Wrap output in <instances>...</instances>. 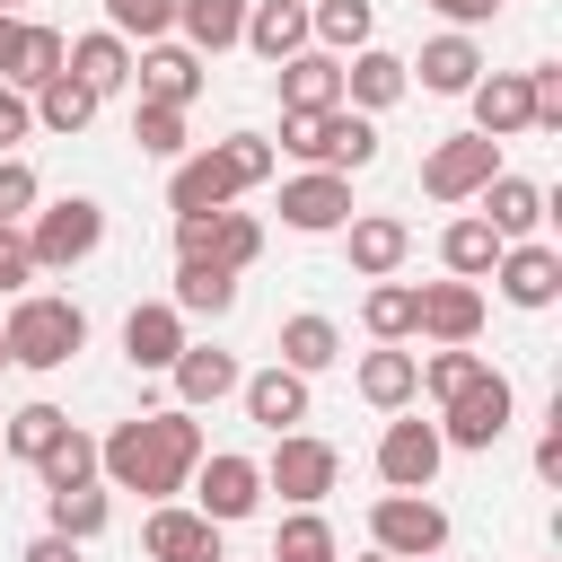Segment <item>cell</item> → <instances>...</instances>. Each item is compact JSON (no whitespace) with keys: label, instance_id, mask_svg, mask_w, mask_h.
<instances>
[{"label":"cell","instance_id":"ab89813d","mask_svg":"<svg viewBox=\"0 0 562 562\" xmlns=\"http://www.w3.org/2000/svg\"><path fill=\"white\" fill-rule=\"evenodd\" d=\"M61 430H70V413H61V404H18V413H9V457H26V465H35Z\"/></svg>","mask_w":562,"mask_h":562},{"label":"cell","instance_id":"bcb514c9","mask_svg":"<svg viewBox=\"0 0 562 562\" xmlns=\"http://www.w3.org/2000/svg\"><path fill=\"white\" fill-rule=\"evenodd\" d=\"M35 281V255H26V228L0 220V290H26Z\"/></svg>","mask_w":562,"mask_h":562},{"label":"cell","instance_id":"c3c4849f","mask_svg":"<svg viewBox=\"0 0 562 562\" xmlns=\"http://www.w3.org/2000/svg\"><path fill=\"white\" fill-rule=\"evenodd\" d=\"M26 123H35V105H26V88H9V79H0V158H9L18 140H26Z\"/></svg>","mask_w":562,"mask_h":562},{"label":"cell","instance_id":"277c9868","mask_svg":"<svg viewBox=\"0 0 562 562\" xmlns=\"http://www.w3.org/2000/svg\"><path fill=\"white\" fill-rule=\"evenodd\" d=\"M281 149H290V158H307V167L351 176V167H369V158H378V123H369V114H351V105H325V114H281Z\"/></svg>","mask_w":562,"mask_h":562},{"label":"cell","instance_id":"f1b7e54d","mask_svg":"<svg viewBox=\"0 0 562 562\" xmlns=\"http://www.w3.org/2000/svg\"><path fill=\"white\" fill-rule=\"evenodd\" d=\"M501 246H509V237H501V228L474 211V220H448V237H439V263H448L457 281H483V272L501 263Z\"/></svg>","mask_w":562,"mask_h":562},{"label":"cell","instance_id":"74e56055","mask_svg":"<svg viewBox=\"0 0 562 562\" xmlns=\"http://www.w3.org/2000/svg\"><path fill=\"white\" fill-rule=\"evenodd\" d=\"M272 562H342V553H334V527L316 509H290L281 536H272Z\"/></svg>","mask_w":562,"mask_h":562},{"label":"cell","instance_id":"816d5d0a","mask_svg":"<svg viewBox=\"0 0 562 562\" xmlns=\"http://www.w3.org/2000/svg\"><path fill=\"white\" fill-rule=\"evenodd\" d=\"M18 562H79V544H70V536H35Z\"/></svg>","mask_w":562,"mask_h":562},{"label":"cell","instance_id":"f907efd6","mask_svg":"<svg viewBox=\"0 0 562 562\" xmlns=\"http://www.w3.org/2000/svg\"><path fill=\"white\" fill-rule=\"evenodd\" d=\"M422 9H439V18H457V26H483L501 0H422Z\"/></svg>","mask_w":562,"mask_h":562},{"label":"cell","instance_id":"f5cc1de1","mask_svg":"<svg viewBox=\"0 0 562 562\" xmlns=\"http://www.w3.org/2000/svg\"><path fill=\"white\" fill-rule=\"evenodd\" d=\"M9 44H18V18L0 9V70H9Z\"/></svg>","mask_w":562,"mask_h":562},{"label":"cell","instance_id":"6da1fadb","mask_svg":"<svg viewBox=\"0 0 562 562\" xmlns=\"http://www.w3.org/2000/svg\"><path fill=\"white\" fill-rule=\"evenodd\" d=\"M193 465H202V422H193V404H184V413H132V422H114V430L97 439V474H105L114 492L176 501Z\"/></svg>","mask_w":562,"mask_h":562},{"label":"cell","instance_id":"4dcf8cb0","mask_svg":"<svg viewBox=\"0 0 562 562\" xmlns=\"http://www.w3.org/2000/svg\"><path fill=\"white\" fill-rule=\"evenodd\" d=\"M176 316H228L237 307V272H220V263H176V299H167Z\"/></svg>","mask_w":562,"mask_h":562},{"label":"cell","instance_id":"d590c367","mask_svg":"<svg viewBox=\"0 0 562 562\" xmlns=\"http://www.w3.org/2000/svg\"><path fill=\"white\" fill-rule=\"evenodd\" d=\"M413 369H422V360L386 342V351H369V360H360V395H369L378 413H395V404H413Z\"/></svg>","mask_w":562,"mask_h":562},{"label":"cell","instance_id":"7402d4cb","mask_svg":"<svg viewBox=\"0 0 562 562\" xmlns=\"http://www.w3.org/2000/svg\"><path fill=\"white\" fill-rule=\"evenodd\" d=\"M237 395H246V413L263 422V430H290V422H307V378L299 369H255V378H237Z\"/></svg>","mask_w":562,"mask_h":562},{"label":"cell","instance_id":"4316f807","mask_svg":"<svg viewBox=\"0 0 562 562\" xmlns=\"http://www.w3.org/2000/svg\"><path fill=\"white\" fill-rule=\"evenodd\" d=\"M167 378H176L184 404H220V395H237V351H220V342H184Z\"/></svg>","mask_w":562,"mask_h":562},{"label":"cell","instance_id":"d4e9b609","mask_svg":"<svg viewBox=\"0 0 562 562\" xmlns=\"http://www.w3.org/2000/svg\"><path fill=\"white\" fill-rule=\"evenodd\" d=\"M404 70H422L430 97H465V88L483 79V53H474V35H430L422 61H404Z\"/></svg>","mask_w":562,"mask_h":562},{"label":"cell","instance_id":"6f0895ef","mask_svg":"<svg viewBox=\"0 0 562 562\" xmlns=\"http://www.w3.org/2000/svg\"><path fill=\"white\" fill-rule=\"evenodd\" d=\"M0 360H9V351H0Z\"/></svg>","mask_w":562,"mask_h":562},{"label":"cell","instance_id":"7bdbcfd3","mask_svg":"<svg viewBox=\"0 0 562 562\" xmlns=\"http://www.w3.org/2000/svg\"><path fill=\"white\" fill-rule=\"evenodd\" d=\"M465 378H483V360H474V351H465V342H439V351H430V360H422V369H413V386H430V395H439V404H448V395H457V386H465Z\"/></svg>","mask_w":562,"mask_h":562},{"label":"cell","instance_id":"f546056e","mask_svg":"<svg viewBox=\"0 0 562 562\" xmlns=\"http://www.w3.org/2000/svg\"><path fill=\"white\" fill-rule=\"evenodd\" d=\"M97 105H105V97H97V88H79L70 70H53V79L35 88V123H44V132H61V140H70V132H88V123H97Z\"/></svg>","mask_w":562,"mask_h":562},{"label":"cell","instance_id":"83f0119b","mask_svg":"<svg viewBox=\"0 0 562 562\" xmlns=\"http://www.w3.org/2000/svg\"><path fill=\"white\" fill-rule=\"evenodd\" d=\"M474 202H483V220H492L501 237H527V228L544 220V184H527V176H509V167H501V176H492Z\"/></svg>","mask_w":562,"mask_h":562},{"label":"cell","instance_id":"7a4b0ae2","mask_svg":"<svg viewBox=\"0 0 562 562\" xmlns=\"http://www.w3.org/2000/svg\"><path fill=\"white\" fill-rule=\"evenodd\" d=\"M263 176H272V140L228 132V140L176 158V176H167V211H176V220H193V211H228V202H237L246 184H263Z\"/></svg>","mask_w":562,"mask_h":562},{"label":"cell","instance_id":"5bb4252c","mask_svg":"<svg viewBox=\"0 0 562 562\" xmlns=\"http://www.w3.org/2000/svg\"><path fill=\"white\" fill-rule=\"evenodd\" d=\"M439 457H448L439 422H386V439H378V474H386L395 492H430Z\"/></svg>","mask_w":562,"mask_h":562},{"label":"cell","instance_id":"44dd1931","mask_svg":"<svg viewBox=\"0 0 562 562\" xmlns=\"http://www.w3.org/2000/svg\"><path fill=\"white\" fill-rule=\"evenodd\" d=\"M176 351H184V316H176L167 299H140V307L123 316V360H132V369H176Z\"/></svg>","mask_w":562,"mask_h":562},{"label":"cell","instance_id":"7c38bea8","mask_svg":"<svg viewBox=\"0 0 562 562\" xmlns=\"http://www.w3.org/2000/svg\"><path fill=\"white\" fill-rule=\"evenodd\" d=\"M281 220H290L299 237H325V228H342V220H351V176H334V167H307V176H290V184H281Z\"/></svg>","mask_w":562,"mask_h":562},{"label":"cell","instance_id":"db71d44e","mask_svg":"<svg viewBox=\"0 0 562 562\" xmlns=\"http://www.w3.org/2000/svg\"><path fill=\"white\" fill-rule=\"evenodd\" d=\"M0 9H9V18H18V9H26V0H0Z\"/></svg>","mask_w":562,"mask_h":562},{"label":"cell","instance_id":"ffe728a7","mask_svg":"<svg viewBox=\"0 0 562 562\" xmlns=\"http://www.w3.org/2000/svg\"><path fill=\"white\" fill-rule=\"evenodd\" d=\"M132 79H140L149 105H193V97H202V53H193V44H149V53L132 61Z\"/></svg>","mask_w":562,"mask_h":562},{"label":"cell","instance_id":"ba28073f","mask_svg":"<svg viewBox=\"0 0 562 562\" xmlns=\"http://www.w3.org/2000/svg\"><path fill=\"white\" fill-rule=\"evenodd\" d=\"M334 474H342V457H334L325 439H307V430H272L263 492H281V501H299V509H316V501L334 492Z\"/></svg>","mask_w":562,"mask_h":562},{"label":"cell","instance_id":"681fc988","mask_svg":"<svg viewBox=\"0 0 562 562\" xmlns=\"http://www.w3.org/2000/svg\"><path fill=\"white\" fill-rule=\"evenodd\" d=\"M536 474H544V483H562V413H553V430L536 439Z\"/></svg>","mask_w":562,"mask_h":562},{"label":"cell","instance_id":"d6986e66","mask_svg":"<svg viewBox=\"0 0 562 562\" xmlns=\"http://www.w3.org/2000/svg\"><path fill=\"white\" fill-rule=\"evenodd\" d=\"M465 97H474V132H483V140L536 132V97H527V70H492V79H474Z\"/></svg>","mask_w":562,"mask_h":562},{"label":"cell","instance_id":"11a10c76","mask_svg":"<svg viewBox=\"0 0 562 562\" xmlns=\"http://www.w3.org/2000/svg\"><path fill=\"white\" fill-rule=\"evenodd\" d=\"M360 562H395V553H360Z\"/></svg>","mask_w":562,"mask_h":562},{"label":"cell","instance_id":"ac0fdd59","mask_svg":"<svg viewBox=\"0 0 562 562\" xmlns=\"http://www.w3.org/2000/svg\"><path fill=\"white\" fill-rule=\"evenodd\" d=\"M342 246H351V272H360V281H386V272L413 255V228H404L395 211H351V220H342Z\"/></svg>","mask_w":562,"mask_h":562},{"label":"cell","instance_id":"9a60e30c","mask_svg":"<svg viewBox=\"0 0 562 562\" xmlns=\"http://www.w3.org/2000/svg\"><path fill=\"white\" fill-rule=\"evenodd\" d=\"M272 88H281V114H325V105H342V53H290V61H272Z\"/></svg>","mask_w":562,"mask_h":562},{"label":"cell","instance_id":"b9f144b4","mask_svg":"<svg viewBox=\"0 0 562 562\" xmlns=\"http://www.w3.org/2000/svg\"><path fill=\"white\" fill-rule=\"evenodd\" d=\"M132 140H140V158H184V105H149V97H140Z\"/></svg>","mask_w":562,"mask_h":562},{"label":"cell","instance_id":"d6a6232c","mask_svg":"<svg viewBox=\"0 0 562 562\" xmlns=\"http://www.w3.org/2000/svg\"><path fill=\"white\" fill-rule=\"evenodd\" d=\"M334 360H342V334H334V316H290V325H281V369L316 378V369H334Z\"/></svg>","mask_w":562,"mask_h":562},{"label":"cell","instance_id":"9f6ffc18","mask_svg":"<svg viewBox=\"0 0 562 562\" xmlns=\"http://www.w3.org/2000/svg\"><path fill=\"white\" fill-rule=\"evenodd\" d=\"M422 562H439V553H422Z\"/></svg>","mask_w":562,"mask_h":562},{"label":"cell","instance_id":"30bf717a","mask_svg":"<svg viewBox=\"0 0 562 562\" xmlns=\"http://www.w3.org/2000/svg\"><path fill=\"white\" fill-rule=\"evenodd\" d=\"M176 255L220 263V272H246L263 255V220H246V211H193V220H176Z\"/></svg>","mask_w":562,"mask_h":562},{"label":"cell","instance_id":"60d3db41","mask_svg":"<svg viewBox=\"0 0 562 562\" xmlns=\"http://www.w3.org/2000/svg\"><path fill=\"white\" fill-rule=\"evenodd\" d=\"M35 474H44V492H61V483H88V474H97V439H88V430H61V439L35 457Z\"/></svg>","mask_w":562,"mask_h":562},{"label":"cell","instance_id":"4fadbf2b","mask_svg":"<svg viewBox=\"0 0 562 562\" xmlns=\"http://www.w3.org/2000/svg\"><path fill=\"white\" fill-rule=\"evenodd\" d=\"M492 281H501L509 307H553V299H562V255L536 246V237H509L501 263H492Z\"/></svg>","mask_w":562,"mask_h":562},{"label":"cell","instance_id":"3957f363","mask_svg":"<svg viewBox=\"0 0 562 562\" xmlns=\"http://www.w3.org/2000/svg\"><path fill=\"white\" fill-rule=\"evenodd\" d=\"M79 342H88V316H79V299H53V290H26L0 325V351L18 369H70Z\"/></svg>","mask_w":562,"mask_h":562},{"label":"cell","instance_id":"cb8c5ba5","mask_svg":"<svg viewBox=\"0 0 562 562\" xmlns=\"http://www.w3.org/2000/svg\"><path fill=\"white\" fill-rule=\"evenodd\" d=\"M61 70H70L79 88H97V97H114V88L132 79V44H123L114 26H97V35H79V44L61 53Z\"/></svg>","mask_w":562,"mask_h":562},{"label":"cell","instance_id":"7dc6e473","mask_svg":"<svg viewBox=\"0 0 562 562\" xmlns=\"http://www.w3.org/2000/svg\"><path fill=\"white\" fill-rule=\"evenodd\" d=\"M527 97H536V132H562V70H527Z\"/></svg>","mask_w":562,"mask_h":562},{"label":"cell","instance_id":"603a6c76","mask_svg":"<svg viewBox=\"0 0 562 562\" xmlns=\"http://www.w3.org/2000/svg\"><path fill=\"white\" fill-rule=\"evenodd\" d=\"M237 44H255L263 61L307 53V0H246V35Z\"/></svg>","mask_w":562,"mask_h":562},{"label":"cell","instance_id":"52a82bcc","mask_svg":"<svg viewBox=\"0 0 562 562\" xmlns=\"http://www.w3.org/2000/svg\"><path fill=\"white\" fill-rule=\"evenodd\" d=\"M439 413H448V422H439V439H448V448H492V439L509 430L518 395H509V378H501V369H483V378H465Z\"/></svg>","mask_w":562,"mask_h":562},{"label":"cell","instance_id":"e0dca14e","mask_svg":"<svg viewBox=\"0 0 562 562\" xmlns=\"http://www.w3.org/2000/svg\"><path fill=\"white\" fill-rule=\"evenodd\" d=\"M140 553H149V562H220V527H211L202 509L158 501V509H149V527H140Z\"/></svg>","mask_w":562,"mask_h":562},{"label":"cell","instance_id":"8fae6325","mask_svg":"<svg viewBox=\"0 0 562 562\" xmlns=\"http://www.w3.org/2000/svg\"><path fill=\"white\" fill-rule=\"evenodd\" d=\"M255 501H263V465H255V457H202V465H193V509H202L211 527L255 518Z\"/></svg>","mask_w":562,"mask_h":562},{"label":"cell","instance_id":"2e32d148","mask_svg":"<svg viewBox=\"0 0 562 562\" xmlns=\"http://www.w3.org/2000/svg\"><path fill=\"white\" fill-rule=\"evenodd\" d=\"M413 334H430V342H474V334H483V290H474V281H430V290H413Z\"/></svg>","mask_w":562,"mask_h":562},{"label":"cell","instance_id":"836d02e7","mask_svg":"<svg viewBox=\"0 0 562 562\" xmlns=\"http://www.w3.org/2000/svg\"><path fill=\"white\" fill-rule=\"evenodd\" d=\"M369 26H378V9H369V0H307V35H316L325 53H360V44H369Z\"/></svg>","mask_w":562,"mask_h":562},{"label":"cell","instance_id":"5b68a950","mask_svg":"<svg viewBox=\"0 0 562 562\" xmlns=\"http://www.w3.org/2000/svg\"><path fill=\"white\" fill-rule=\"evenodd\" d=\"M105 246V211L88 202V193H61V202H44L35 211V228H26V255H35V272H70V263H88Z\"/></svg>","mask_w":562,"mask_h":562},{"label":"cell","instance_id":"8992f818","mask_svg":"<svg viewBox=\"0 0 562 562\" xmlns=\"http://www.w3.org/2000/svg\"><path fill=\"white\" fill-rule=\"evenodd\" d=\"M492 176H501V140H483V132H448V140L422 158V193H430V202H474Z\"/></svg>","mask_w":562,"mask_h":562},{"label":"cell","instance_id":"1f68e13d","mask_svg":"<svg viewBox=\"0 0 562 562\" xmlns=\"http://www.w3.org/2000/svg\"><path fill=\"white\" fill-rule=\"evenodd\" d=\"M176 26L193 53H228L246 35V0H176Z\"/></svg>","mask_w":562,"mask_h":562},{"label":"cell","instance_id":"e575fe53","mask_svg":"<svg viewBox=\"0 0 562 562\" xmlns=\"http://www.w3.org/2000/svg\"><path fill=\"white\" fill-rule=\"evenodd\" d=\"M61 53H70V44H61L53 26H18V44H9V70H0V79H9V88H44V79L61 70Z\"/></svg>","mask_w":562,"mask_h":562},{"label":"cell","instance_id":"484cf974","mask_svg":"<svg viewBox=\"0 0 562 562\" xmlns=\"http://www.w3.org/2000/svg\"><path fill=\"white\" fill-rule=\"evenodd\" d=\"M404 88H413V70H404L395 53H378V44H360V53H351V70H342V105H360V114L395 105Z\"/></svg>","mask_w":562,"mask_h":562},{"label":"cell","instance_id":"ee69618b","mask_svg":"<svg viewBox=\"0 0 562 562\" xmlns=\"http://www.w3.org/2000/svg\"><path fill=\"white\" fill-rule=\"evenodd\" d=\"M105 26H114V35H140V44H158V35L176 26V0H105Z\"/></svg>","mask_w":562,"mask_h":562},{"label":"cell","instance_id":"f6af8a7d","mask_svg":"<svg viewBox=\"0 0 562 562\" xmlns=\"http://www.w3.org/2000/svg\"><path fill=\"white\" fill-rule=\"evenodd\" d=\"M26 211H35V167L0 158V220H26Z\"/></svg>","mask_w":562,"mask_h":562},{"label":"cell","instance_id":"f35d334b","mask_svg":"<svg viewBox=\"0 0 562 562\" xmlns=\"http://www.w3.org/2000/svg\"><path fill=\"white\" fill-rule=\"evenodd\" d=\"M360 325H369L378 342H404V334H413V281H378V290L360 299Z\"/></svg>","mask_w":562,"mask_h":562},{"label":"cell","instance_id":"8d00e7d4","mask_svg":"<svg viewBox=\"0 0 562 562\" xmlns=\"http://www.w3.org/2000/svg\"><path fill=\"white\" fill-rule=\"evenodd\" d=\"M44 509H53V536H70V544H88V536L105 527V492H97V474H88V483L44 492Z\"/></svg>","mask_w":562,"mask_h":562},{"label":"cell","instance_id":"9c48e42d","mask_svg":"<svg viewBox=\"0 0 562 562\" xmlns=\"http://www.w3.org/2000/svg\"><path fill=\"white\" fill-rule=\"evenodd\" d=\"M369 536H378V553L422 562V553H448V509L422 501V492H386V501L369 509Z\"/></svg>","mask_w":562,"mask_h":562}]
</instances>
